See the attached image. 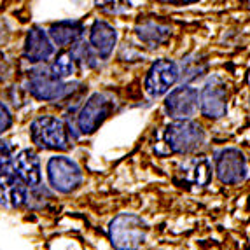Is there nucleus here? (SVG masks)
<instances>
[{"label":"nucleus","mask_w":250,"mask_h":250,"mask_svg":"<svg viewBox=\"0 0 250 250\" xmlns=\"http://www.w3.org/2000/svg\"><path fill=\"white\" fill-rule=\"evenodd\" d=\"M11 126H13V116L9 112V108L0 102V135L7 131Z\"/></svg>","instance_id":"4be33fe9"},{"label":"nucleus","mask_w":250,"mask_h":250,"mask_svg":"<svg viewBox=\"0 0 250 250\" xmlns=\"http://www.w3.org/2000/svg\"><path fill=\"white\" fill-rule=\"evenodd\" d=\"M180 173H182L184 180H188L189 184L203 188V186H208L210 179H212V165L207 158L189 159L180 167Z\"/></svg>","instance_id":"f3484780"},{"label":"nucleus","mask_w":250,"mask_h":250,"mask_svg":"<svg viewBox=\"0 0 250 250\" xmlns=\"http://www.w3.org/2000/svg\"><path fill=\"white\" fill-rule=\"evenodd\" d=\"M116 102L107 93H95L83 105L77 116V128L83 135H91L100 128L112 114Z\"/></svg>","instance_id":"20e7f679"},{"label":"nucleus","mask_w":250,"mask_h":250,"mask_svg":"<svg viewBox=\"0 0 250 250\" xmlns=\"http://www.w3.org/2000/svg\"><path fill=\"white\" fill-rule=\"evenodd\" d=\"M26 201V184L11 168L0 173V205L18 208Z\"/></svg>","instance_id":"f8f14e48"},{"label":"nucleus","mask_w":250,"mask_h":250,"mask_svg":"<svg viewBox=\"0 0 250 250\" xmlns=\"http://www.w3.org/2000/svg\"><path fill=\"white\" fill-rule=\"evenodd\" d=\"M95 4L107 14H125L133 7L129 0H95Z\"/></svg>","instance_id":"6ab92c4d"},{"label":"nucleus","mask_w":250,"mask_h":250,"mask_svg":"<svg viewBox=\"0 0 250 250\" xmlns=\"http://www.w3.org/2000/svg\"><path fill=\"white\" fill-rule=\"evenodd\" d=\"M11 170L26 186H39L41 184V161L34 150L25 149L14 156L13 163H11Z\"/></svg>","instance_id":"4468645a"},{"label":"nucleus","mask_w":250,"mask_h":250,"mask_svg":"<svg viewBox=\"0 0 250 250\" xmlns=\"http://www.w3.org/2000/svg\"><path fill=\"white\" fill-rule=\"evenodd\" d=\"M70 84H67L63 79L54 77L51 70L32 72V75L28 77V91L37 100H62L63 96H67L70 93Z\"/></svg>","instance_id":"6e6552de"},{"label":"nucleus","mask_w":250,"mask_h":250,"mask_svg":"<svg viewBox=\"0 0 250 250\" xmlns=\"http://www.w3.org/2000/svg\"><path fill=\"white\" fill-rule=\"evenodd\" d=\"M180 68L175 62L168 58L156 60L150 68L147 70L144 88L150 98H159V96L170 93V89L179 83Z\"/></svg>","instance_id":"39448f33"},{"label":"nucleus","mask_w":250,"mask_h":250,"mask_svg":"<svg viewBox=\"0 0 250 250\" xmlns=\"http://www.w3.org/2000/svg\"><path fill=\"white\" fill-rule=\"evenodd\" d=\"M165 142L177 154H192L205 144V131L191 119H175L167 126Z\"/></svg>","instance_id":"f03ea898"},{"label":"nucleus","mask_w":250,"mask_h":250,"mask_svg":"<svg viewBox=\"0 0 250 250\" xmlns=\"http://www.w3.org/2000/svg\"><path fill=\"white\" fill-rule=\"evenodd\" d=\"M49 37L54 42V46L58 47H70L75 46L77 42L83 39L84 34V26L81 25L79 21H58V23H53L49 28Z\"/></svg>","instance_id":"2eb2a0df"},{"label":"nucleus","mask_w":250,"mask_h":250,"mask_svg":"<svg viewBox=\"0 0 250 250\" xmlns=\"http://www.w3.org/2000/svg\"><path fill=\"white\" fill-rule=\"evenodd\" d=\"M51 74L54 75V77H58V79H68V77H72L75 72V60L72 58L70 53H60L56 58L53 60V63H51L49 67Z\"/></svg>","instance_id":"a211bd4d"},{"label":"nucleus","mask_w":250,"mask_h":250,"mask_svg":"<svg viewBox=\"0 0 250 250\" xmlns=\"http://www.w3.org/2000/svg\"><path fill=\"white\" fill-rule=\"evenodd\" d=\"M135 32H137V37L150 47H158L161 44H165L171 35L170 25L156 20L140 21L137 25V28H135Z\"/></svg>","instance_id":"dca6fc26"},{"label":"nucleus","mask_w":250,"mask_h":250,"mask_svg":"<svg viewBox=\"0 0 250 250\" xmlns=\"http://www.w3.org/2000/svg\"><path fill=\"white\" fill-rule=\"evenodd\" d=\"M215 173L222 184H228V186L242 184L249 175L245 156L233 147L219 150L215 156Z\"/></svg>","instance_id":"0eeeda50"},{"label":"nucleus","mask_w":250,"mask_h":250,"mask_svg":"<svg viewBox=\"0 0 250 250\" xmlns=\"http://www.w3.org/2000/svg\"><path fill=\"white\" fill-rule=\"evenodd\" d=\"M200 108V91L192 86L171 89L165 100V110L171 119H191Z\"/></svg>","instance_id":"9d476101"},{"label":"nucleus","mask_w":250,"mask_h":250,"mask_svg":"<svg viewBox=\"0 0 250 250\" xmlns=\"http://www.w3.org/2000/svg\"><path fill=\"white\" fill-rule=\"evenodd\" d=\"M72 58L75 60V62H81L83 65H86V67H95L96 62H98V54L93 51L91 46H84V44H79V46H75V49L72 51Z\"/></svg>","instance_id":"aec40b11"},{"label":"nucleus","mask_w":250,"mask_h":250,"mask_svg":"<svg viewBox=\"0 0 250 250\" xmlns=\"http://www.w3.org/2000/svg\"><path fill=\"white\" fill-rule=\"evenodd\" d=\"M30 135L34 144L47 150H67L70 147V133L67 125L58 117L44 116L32 123Z\"/></svg>","instance_id":"7ed1b4c3"},{"label":"nucleus","mask_w":250,"mask_h":250,"mask_svg":"<svg viewBox=\"0 0 250 250\" xmlns=\"http://www.w3.org/2000/svg\"><path fill=\"white\" fill-rule=\"evenodd\" d=\"M243 2H247V0H243Z\"/></svg>","instance_id":"b1692460"},{"label":"nucleus","mask_w":250,"mask_h":250,"mask_svg":"<svg viewBox=\"0 0 250 250\" xmlns=\"http://www.w3.org/2000/svg\"><path fill=\"white\" fill-rule=\"evenodd\" d=\"M49 184L60 192H72L83 184V171L77 163L65 156H54L47 163Z\"/></svg>","instance_id":"423d86ee"},{"label":"nucleus","mask_w":250,"mask_h":250,"mask_svg":"<svg viewBox=\"0 0 250 250\" xmlns=\"http://www.w3.org/2000/svg\"><path fill=\"white\" fill-rule=\"evenodd\" d=\"M117 44V32L107 21L96 20L89 28V46L93 47L98 58L107 60L112 54Z\"/></svg>","instance_id":"ddd939ff"},{"label":"nucleus","mask_w":250,"mask_h":250,"mask_svg":"<svg viewBox=\"0 0 250 250\" xmlns=\"http://www.w3.org/2000/svg\"><path fill=\"white\" fill-rule=\"evenodd\" d=\"M170 2L175 5H189V4H196L200 0H170Z\"/></svg>","instance_id":"5701e85b"},{"label":"nucleus","mask_w":250,"mask_h":250,"mask_svg":"<svg viewBox=\"0 0 250 250\" xmlns=\"http://www.w3.org/2000/svg\"><path fill=\"white\" fill-rule=\"evenodd\" d=\"M146 221L133 213H121L108 224V238L117 250H137L147 238Z\"/></svg>","instance_id":"f257e3e1"},{"label":"nucleus","mask_w":250,"mask_h":250,"mask_svg":"<svg viewBox=\"0 0 250 250\" xmlns=\"http://www.w3.org/2000/svg\"><path fill=\"white\" fill-rule=\"evenodd\" d=\"M23 54L30 63H42L49 60L54 54V42L51 41L49 34L39 26L28 30L25 37V47Z\"/></svg>","instance_id":"9b49d317"},{"label":"nucleus","mask_w":250,"mask_h":250,"mask_svg":"<svg viewBox=\"0 0 250 250\" xmlns=\"http://www.w3.org/2000/svg\"><path fill=\"white\" fill-rule=\"evenodd\" d=\"M14 147L7 140H0V173L9 167V163L14 158Z\"/></svg>","instance_id":"412c9836"},{"label":"nucleus","mask_w":250,"mask_h":250,"mask_svg":"<svg viewBox=\"0 0 250 250\" xmlns=\"http://www.w3.org/2000/svg\"><path fill=\"white\" fill-rule=\"evenodd\" d=\"M200 110L208 119H221L228 112V88L221 77H212L200 91Z\"/></svg>","instance_id":"1a4fd4ad"}]
</instances>
